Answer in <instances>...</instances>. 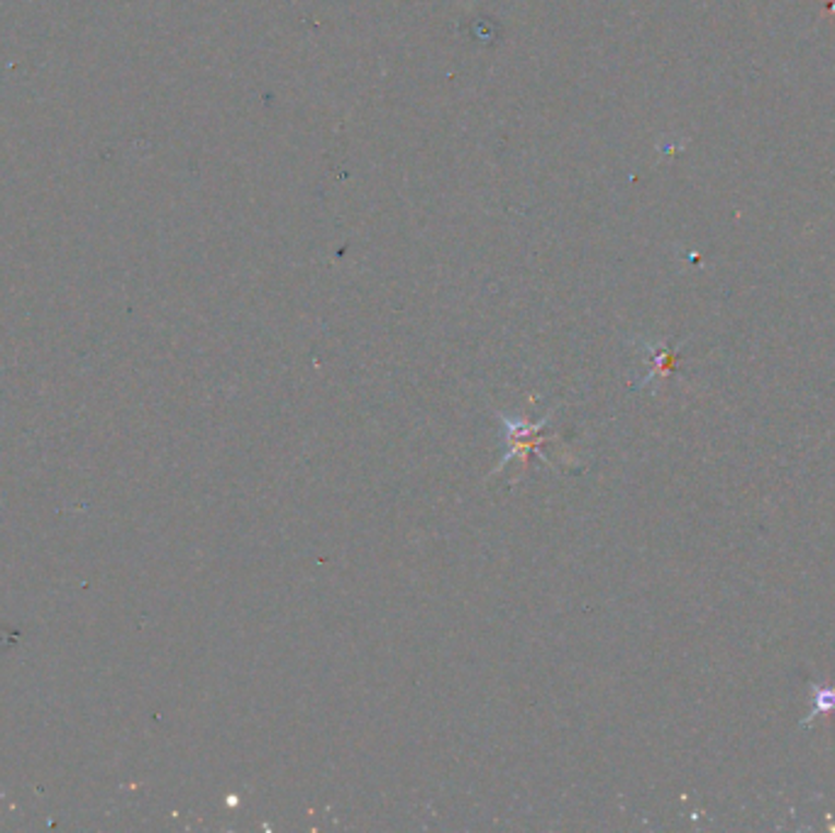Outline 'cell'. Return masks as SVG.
<instances>
[{"label": "cell", "instance_id": "obj_1", "mask_svg": "<svg viewBox=\"0 0 835 833\" xmlns=\"http://www.w3.org/2000/svg\"><path fill=\"white\" fill-rule=\"evenodd\" d=\"M501 418H503V424H506V428H509V438H506L509 452H506V457H503L501 465L497 467V472H501L503 467H506L513 457L525 460V457H528V452H538L540 460L548 462V457H545L542 452H540V445L545 442L540 438V430L548 426L550 414L545 416L542 420H535V424H525V420L509 418V416H501Z\"/></svg>", "mask_w": 835, "mask_h": 833}, {"label": "cell", "instance_id": "obj_2", "mask_svg": "<svg viewBox=\"0 0 835 833\" xmlns=\"http://www.w3.org/2000/svg\"><path fill=\"white\" fill-rule=\"evenodd\" d=\"M813 702H816V706H813V714L816 712H831V709H835V689H813ZM811 714V716H813Z\"/></svg>", "mask_w": 835, "mask_h": 833}]
</instances>
